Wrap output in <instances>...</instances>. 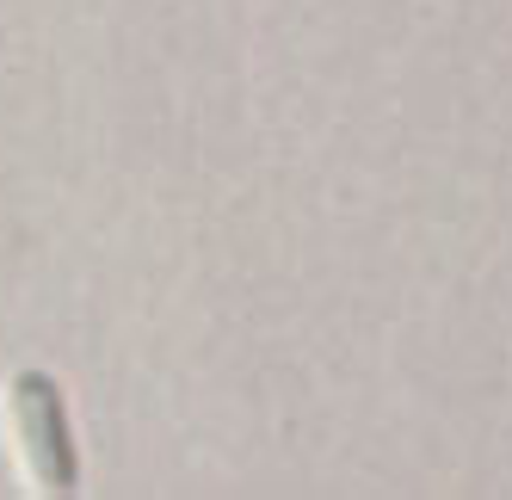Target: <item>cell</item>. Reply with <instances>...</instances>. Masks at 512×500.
<instances>
[{
	"mask_svg": "<svg viewBox=\"0 0 512 500\" xmlns=\"http://www.w3.org/2000/svg\"><path fill=\"white\" fill-rule=\"evenodd\" d=\"M0 426H7V457L25 482V494H75L81 488V457H75V426H68L62 383L50 371H13L0 383Z\"/></svg>",
	"mask_w": 512,
	"mask_h": 500,
	"instance_id": "cell-1",
	"label": "cell"
}]
</instances>
